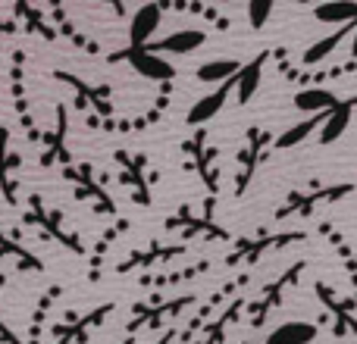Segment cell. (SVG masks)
Listing matches in <instances>:
<instances>
[{"mask_svg": "<svg viewBox=\"0 0 357 344\" xmlns=\"http://www.w3.org/2000/svg\"><path fill=\"white\" fill-rule=\"evenodd\" d=\"M264 63H266V54H260V56H254L251 63H245L241 72L235 75V94H238V104H248V100L257 94L260 79H264Z\"/></svg>", "mask_w": 357, "mask_h": 344, "instance_id": "10", "label": "cell"}, {"mask_svg": "<svg viewBox=\"0 0 357 344\" xmlns=\"http://www.w3.org/2000/svg\"><path fill=\"white\" fill-rule=\"evenodd\" d=\"M63 295V285H50L41 297H38V307L31 310V322H29V335H25V344H41V335H44V316H47L50 304Z\"/></svg>", "mask_w": 357, "mask_h": 344, "instance_id": "13", "label": "cell"}, {"mask_svg": "<svg viewBox=\"0 0 357 344\" xmlns=\"http://www.w3.org/2000/svg\"><path fill=\"white\" fill-rule=\"evenodd\" d=\"M264 344H266V341H264Z\"/></svg>", "mask_w": 357, "mask_h": 344, "instance_id": "27", "label": "cell"}, {"mask_svg": "<svg viewBox=\"0 0 357 344\" xmlns=\"http://www.w3.org/2000/svg\"><path fill=\"white\" fill-rule=\"evenodd\" d=\"M0 260H13V266L25 276H41L44 272V263L35 257V251H29L22 241H16V235L6 232L3 222H0Z\"/></svg>", "mask_w": 357, "mask_h": 344, "instance_id": "4", "label": "cell"}, {"mask_svg": "<svg viewBox=\"0 0 357 344\" xmlns=\"http://www.w3.org/2000/svg\"><path fill=\"white\" fill-rule=\"evenodd\" d=\"M351 56H357V25H354V31H351Z\"/></svg>", "mask_w": 357, "mask_h": 344, "instance_id": "24", "label": "cell"}, {"mask_svg": "<svg viewBox=\"0 0 357 344\" xmlns=\"http://www.w3.org/2000/svg\"><path fill=\"white\" fill-rule=\"evenodd\" d=\"M204 41H207V35L197 29H182V31H173L169 38H163L157 47H148L151 54L154 50H160V54H191V50L204 47Z\"/></svg>", "mask_w": 357, "mask_h": 344, "instance_id": "11", "label": "cell"}, {"mask_svg": "<svg viewBox=\"0 0 357 344\" xmlns=\"http://www.w3.org/2000/svg\"><path fill=\"white\" fill-rule=\"evenodd\" d=\"M10 81H13V107H16L19 119H22V129L25 135L35 141L38 138V129H35V116L29 110V100H25V88H22V54L13 56V69H10Z\"/></svg>", "mask_w": 357, "mask_h": 344, "instance_id": "7", "label": "cell"}, {"mask_svg": "<svg viewBox=\"0 0 357 344\" xmlns=\"http://www.w3.org/2000/svg\"><path fill=\"white\" fill-rule=\"evenodd\" d=\"M335 104H339V97H335L333 91H326V88H304V91L295 94V110L310 113V116L329 113Z\"/></svg>", "mask_w": 357, "mask_h": 344, "instance_id": "12", "label": "cell"}, {"mask_svg": "<svg viewBox=\"0 0 357 344\" xmlns=\"http://www.w3.org/2000/svg\"><path fill=\"white\" fill-rule=\"evenodd\" d=\"M100 316H104V313H91L88 320L75 322V326H69V322H60V326H54L56 344H75V341H82L88 335V329H91L94 322H100Z\"/></svg>", "mask_w": 357, "mask_h": 344, "instance_id": "19", "label": "cell"}, {"mask_svg": "<svg viewBox=\"0 0 357 344\" xmlns=\"http://www.w3.org/2000/svg\"><path fill=\"white\" fill-rule=\"evenodd\" d=\"M0 344H25V341L19 338L16 332H13L10 326H6V320H3V316H0Z\"/></svg>", "mask_w": 357, "mask_h": 344, "instance_id": "22", "label": "cell"}, {"mask_svg": "<svg viewBox=\"0 0 357 344\" xmlns=\"http://www.w3.org/2000/svg\"><path fill=\"white\" fill-rule=\"evenodd\" d=\"M320 125H323V116H310V119H301V123L289 125V129H285L282 135L276 138V150H291V148H298V144L307 141V138L314 135Z\"/></svg>", "mask_w": 357, "mask_h": 344, "instance_id": "17", "label": "cell"}, {"mask_svg": "<svg viewBox=\"0 0 357 344\" xmlns=\"http://www.w3.org/2000/svg\"><path fill=\"white\" fill-rule=\"evenodd\" d=\"M314 16L326 25H351L357 22V3L354 0H329L314 10Z\"/></svg>", "mask_w": 357, "mask_h": 344, "instance_id": "15", "label": "cell"}, {"mask_svg": "<svg viewBox=\"0 0 357 344\" xmlns=\"http://www.w3.org/2000/svg\"><path fill=\"white\" fill-rule=\"evenodd\" d=\"M238 72H241L238 60H210L197 69V81H204V85H226Z\"/></svg>", "mask_w": 357, "mask_h": 344, "instance_id": "16", "label": "cell"}, {"mask_svg": "<svg viewBox=\"0 0 357 344\" xmlns=\"http://www.w3.org/2000/svg\"><path fill=\"white\" fill-rule=\"evenodd\" d=\"M348 31H354V25H342L335 35H326V38H320L317 44H310V47L301 54V63H304V66H317V63H323L342 44V38H345Z\"/></svg>", "mask_w": 357, "mask_h": 344, "instance_id": "18", "label": "cell"}, {"mask_svg": "<svg viewBox=\"0 0 357 344\" xmlns=\"http://www.w3.org/2000/svg\"><path fill=\"white\" fill-rule=\"evenodd\" d=\"M13 10H16L19 16H22L25 22H29V29H31V31H38V35H47V38H54V29H50V25H44L41 13H38L31 3H16V6H13Z\"/></svg>", "mask_w": 357, "mask_h": 344, "instance_id": "20", "label": "cell"}, {"mask_svg": "<svg viewBox=\"0 0 357 344\" xmlns=\"http://www.w3.org/2000/svg\"><path fill=\"white\" fill-rule=\"evenodd\" d=\"M66 129H69V123H66V107H56V123H54V129L44 135V154H41V166H50V163H56V160H66Z\"/></svg>", "mask_w": 357, "mask_h": 344, "instance_id": "8", "label": "cell"}, {"mask_svg": "<svg viewBox=\"0 0 357 344\" xmlns=\"http://www.w3.org/2000/svg\"><path fill=\"white\" fill-rule=\"evenodd\" d=\"M19 169H22V154L10 148V129L0 125V194L6 203H19Z\"/></svg>", "mask_w": 357, "mask_h": 344, "instance_id": "2", "label": "cell"}, {"mask_svg": "<svg viewBox=\"0 0 357 344\" xmlns=\"http://www.w3.org/2000/svg\"><path fill=\"white\" fill-rule=\"evenodd\" d=\"M160 19H163V10L157 3H148L132 16V25H129V41L132 47H148V41L154 38V31L160 29Z\"/></svg>", "mask_w": 357, "mask_h": 344, "instance_id": "5", "label": "cell"}, {"mask_svg": "<svg viewBox=\"0 0 357 344\" xmlns=\"http://www.w3.org/2000/svg\"><path fill=\"white\" fill-rule=\"evenodd\" d=\"M270 13H273V0H251L248 3V25H254V29L266 25Z\"/></svg>", "mask_w": 357, "mask_h": 344, "instance_id": "21", "label": "cell"}, {"mask_svg": "<svg viewBox=\"0 0 357 344\" xmlns=\"http://www.w3.org/2000/svg\"><path fill=\"white\" fill-rule=\"evenodd\" d=\"M354 191H357V182H354Z\"/></svg>", "mask_w": 357, "mask_h": 344, "instance_id": "26", "label": "cell"}, {"mask_svg": "<svg viewBox=\"0 0 357 344\" xmlns=\"http://www.w3.org/2000/svg\"><path fill=\"white\" fill-rule=\"evenodd\" d=\"M351 116H354V100H339V104H335L333 110L323 116L320 141L323 144H335L348 132V125H351Z\"/></svg>", "mask_w": 357, "mask_h": 344, "instance_id": "6", "label": "cell"}, {"mask_svg": "<svg viewBox=\"0 0 357 344\" xmlns=\"http://www.w3.org/2000/svg\"><path fill=\"white\" fill-rule=\"evenodd\" d=\"M314 338H317V326L295 320V322H282V326L273 329L266 344H310Z\"/></svg>", "mask_w": 357, "mask_h": 344, "instance_id": "14", "label": "cell"}, {"mask_svg": "<svg viewBox=\"0 0 357 344\" xmlns=\"http://www.w3.org/2000/svg\"><path fill=\"white\" fill-rule=\"evenodd\" d=\"M113 60H129L132 69H135L138 75H144V79H151V81H169L176 75L173 63L163 60L160 54H151L148 47H129V50H123V54H116Z\"/></svg>", "mask_w": 357, "mask_h": 344, "instance_id": "3", "label": "cell"}, {"mask_svg": "<svg viewBox=\"0 0 357 344\" xmlns=\"http://www.w3.org/2000/svg\"><path fill=\"white\" fill-rule=\"evenodd\" d=\"M25 203H29V210H25V216H22V219L29 222V226H38L44 235H50V238H54V241H60L63 247H73L75 253L82 251L79 238H75L73 232H66V226H63V219H60V213H56V210H50L47 203H44L38 194H31Z\"/></svg>", "mask_w": 357, "mask_h": 344, "instance_id": "1", "label": "cell"}, {"mask_svg": "<svg viewBox=\"0 0 357 344\" xmlns=\"http://www.w3.org/2000/svg\"><path fill=\"white\" fill-rule=\"evenodd\" d=\"M235 88V79H229L226 85H220L213 94H207V97H201L195 107L188 110V125H204V123H210V119L216 116V113L222 110V104H226V97H229V91Z\"/></svg>", "mask_w": 357, "mask_h": 344, "instance_id": "9", "label": "cell"}, {"mask_svg": "<svg viewBox=\"0 0 357 344\" xmlns=\"http://www.w3.org/2000/svg\"><path fill=\"white\" fill-rule=\"evenodd\" d=\"M6 285H10V279H6V276H0V288H6Z\"/></svg>", "mask_w": 357, "mask_h": 344, "instance_id": "25", "label": "cell"}, {"mask_svg": "<svg viewBox=\"0 0 357 344\" xmlns=\"http://www.w3.org/2000/svg\"><path fill=\"white\" fill-rule=\"evenodd\" d=\"M13 31H16V25H13V22H3V19H0V38H3V35H13Z\"/></svg>", "mask_w": 357, "mask_h": 344, "instance_id": "23", "label": "cell"}]
</instances>
